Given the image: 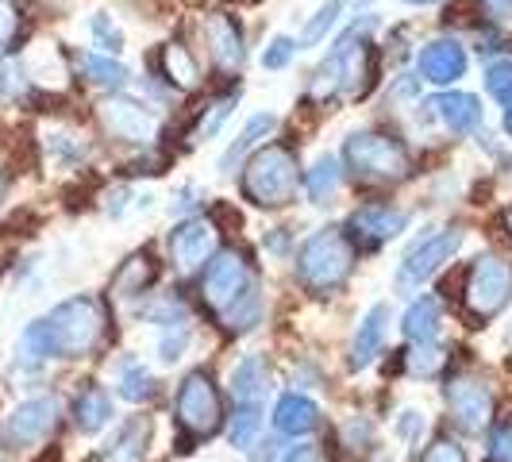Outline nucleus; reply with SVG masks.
Wrapping results in <instances>:
<instances>
[{
	"instance_id": "1",
	"label": "nucleus",
	"mask_w": 512,
	"mask_h": 462,
	"mask_svg": "<svg viewBox=\"0 0 512 462\" xmlns=\"http://www.w3.org/2000/svg\"><path fill=\"white\" fill-rule=\"evenodd\" d=\"M104 312L93 297H70L51 308L43 320L27 324L20 335V355L31 362L43 359H85L101 347Z\"/></svg>"
},
{
	"instance_id": "2",
	"label": "nucleus",
	"mask_w": 512,
	"mask_h": 462,
	"mask_svg": "<svg viewBox=\"0 0 512 462\" xmlns=\"http://www.w3.org/2000/svg\"><path fill=\"white\" fill-rule=\"evenodd\" d=\"M201 293H205V305L224 320L228 332H251L258 324V312H262L258 285L247 258L239 251H220L208 262Z\"/></svg>"
},
{
	"instance_id": "3",
	"label": "nucleus",
	"mask_w": 512,
	"mask_h": 462,
	"mask_svg": "<svg viewBox=\"0 0 512 462\" xmlns=\"http://www.w3.org/2000/svg\"><path fill=\"white\" fill-rule=\"evenodd\" d=\"M355 235L347 228H320L316 235H308L297 251V278L305 285L308 293L316 297H328L339 285L351 278L355 270Z\"/></svg>"
},
{
	"instance_id": "4",
	"label": "nucleus",
	"mask_w": 512,
	"mask_h": 462,
	"mask_svg": "<svg viewBox=\"0 0 512 462\" xmlns=\"http://www.w3.org/2000/svg\"><path fill=\"white\" fill-rule=\"evenodd\" d=\"M351 174L366 185H397L412 174L409 147L385 131H355L343 147Z\"/></svg>"
},
{
	"instance_id": "5",
	"label": "nucleus",
	"mask_w": 512,
	"mask_h": 462,
	"mask_svg": "<svg viewBox=\"0 0 512 462\" xmlns=\"http://www.w3.org/2000/svg\"><path fill=\"white\" fill-rule=\"evenodd\" d=\"M297 154L270 143L247 162L243 170V197L255 208H285L297 193Z\"/></svg>"
},
{
	"instance_id": "6",
	"label": "nucleus",
	"mask_w": 512,
	"mask_h": 462,
	"mask_svg": "<svg viewBox=\"0 0 512 462\" xmlns=\"http://www.w3.org/2000/svg\"><path fill=\"white\" fill-rule=\"evenodd\" d=\"M174 416H178V424L193 439H208L220 432V424H224V405H220V393H216V385H212V378H208L205 370L185 374V382L178 385Z\"/></svg>"
},
{
	"instance_id": "7",
	"label": "nucleus",
	"mask_w": 512,
	"mask_h": 462,
	"mask_svg": "<svg viewBox=\"0 0 512 462\" xmlns=\"http://www.w3.org/2000/svg\"><path fill=\"white\" fill-rule=\"evenodd\" d=\"M462 301H466V312H470L478 324H482V320H493V316L512 301V266L509 262H501L497 255L478 258V262L470 266V278H466Z\"/></svg>"
},
{
	"instance_id": "8",
	"label": "nucleus",
	"mask_w": 512,
	"mask_h": 462,
	"mask_svg": "<svg viewBox=\"0 0 512 462\" xmlns=\"http://www.w3.org/2000/svg\"><path fill=\"white\" fill-rule=\"evenodd\" d=\"M97 116H101V128L108 131L112 139L135 143V147L154 143V135L162 128V120H158V112H154L151 104L135 101V97H124V93L104 97L101 108H97Z\"/></svg>"
},
{
	"instance_id": "9",
	"label": "nucleus",
	"mask_w": 512,
	"mask_h": 462,
	"mask_svg": "<svg viewBox=\"0 0 512 462\" xmlns=\"http://www.w3.org/2000/svg\"><path fill=\"white\" fill-rule=\"evenodd\" d=\"M459 247H462V231H455V228L439 231L432 239L416 243L409 255H405V262H401V270H397V285H401V289H412V285L428 282L443 262L455 258Z\"/></svg>"
},
{
	"instance_id": "10",
	"label": "nucleus",
	"mask_w": 512,
	"mask_h": 462,
	"mask_svg": "<svg viewBox=\"0 0 512 462\" xmlns=\"http://www.w3.org/2000/svg\"><path fill=\"white\" fill-rule=\"evenodd\" d=\"M201 35H205L208 58L224 70V74H239L243 62H247V47H243V27L231 12H212L201 24Z\"/></svg>"
},
{
	"instance_id": "11",
	"label": "nucleus",
	"mask_w": 512,
	"mask_h": 462,
	"mask_svg": "<svg viewBox=\"0 0 512 462\" xmlns=\"http://www.w3.org/2000/svg\"><path fill=\"white\" fill-rule=\"evenodd\" d=\"M443 397H447V409L455 412V420L466 432H482L489 416H493V389L478 378H451Z\"/></svg>"
},
{
	"instance_id": "12",
	"label": "nucleus",
	"mask_w": 512,
	"mask_h": 462,
	"mask_svg": "<svg viewBox=\"0 0 512 462\" xmlns=\"http://www.w3.org/2000/svg\"><path fill=\"white\" fill-rule=\"evenodd\" d=\"M58 424V405L54 397H31L24 405L8 412V424H4V436L12 447H31L39 439L51 436V428Z\"/></svg>"
},
{
	"instance_id": "13",
	"label": "nucleus",
	"mask_w": 512,
	"mask_h": 462,
	"mask_svg": "<svg viewBox=\"0 0 512 462\" xmlns=\"http://www.w3.org/2000/svg\"><path fill=\"white\" fill-rule=\"evenodd\" d=\"M466 62L470 58L459 39H432L416 54V74L432 85H455L459 77H466Z\"/></svg>"
},
{
	"instance_id": "14",
	"label": "nucleus",
	"mask_w": 512,
	"mask_h": 462,
	"mask_svg": "<svg viewBox=\"0 0 512 462\" xmlns=\"http://www.w3.org/2000/svg\"><path fill=\"white\" fill-rule=\"evenodd\" d=\"M212 243H216L212 220H205V216H189V220L174 224V231H170V258H174L178 270L189 274V270H197V266L212 255Z\"/></svg>"
},
{
	"instance_id": "15",
	"label": "nucleus",
	"mask_w": 512,
	"mask_h": 462,
	"mask_svg": "<svg viewBox=\"0 0 512 462\" xmlns=\"http://www.w3.org/2000/svg\"><path fill=\"white\" fill-rule=\"evenodd\" d=\"M385 324H389V305L366 308V316H362L359 328H355V339H351V370H366L370 362L382 355Z\"/></svg>"
},
{
	"instance_id": "16",
	"label": "nucleus",
	"mask_w": 512,
	"mask_h": 462,
	"mask_svg": "<svg viewBox=\"0 0 512 462\" xmlns=\"http://www.w3.org/2000/svg\"><path fill=\"white\" fill-rule=\"evenodd\" d=\"M147 447H151V420L147 416H131L104 443V462H143Z\"/></svg>"
},
{
	"instance_id": "17",
	"label": "nucleus",
	"mask_w": 512,
	"mask_h": 462,
	"mask_svg": "<svg viewBox=\"0 0 512 462\" xmlns=\"http://www.w3.org/2000/svg\"><path fill=\"white\" fill-rule=\"evenodd\" d=\"M351 228H355V235L370 239V243H385V239H397L401 231L409 228V212L389 205H366L351 216Z\"/></svg>"
},
{
	"instance_id": "18",
	"label": "nucleus",
	"mask_w": 512,
	"mask_h": 462,
	"mask_svg": "<svg viewBox=\"0 0 512 462\" xmlns=\"http://www.w3.org/2000/svg\"><path fill=\"white\" fill-rule=\"evenodd\" d=\"M436 116L443 120V128L455 131V135H470V131L482 128V101L474 97V93H439L436 101Z\"/></svg>"
},
{
	"instance_id": "19",
	"label": "nucleus",
	"mask_w": 512,
	"mask_h": 462,
	"mask_svg": "<svg viewBox=\"0 0 512 462\" xmlns=\"http://www.w3.org/2000/svg\"><path fill=\"white\" fill-rule=\"evenodd\" d=\"M316 424H320V405L305 393H285L278 401V409H274V428L282 436H308Z\"/></svg>"
},
{
	"instance_id": "20",
	"label": "nucleus",
	"mask_w": 512,
	"mask_h": 462,
	"mask_svg": "<svg viewBox=\"0 0 512 462\" xmlns=\"http://www.w3.org/2000/svg\"><path fill=\"white\" fill-rule=\"evenodd\" d=\"M266 389H270V370H266L262 355H247L231 370V397H235V405H262Z\"/></svg>"
},
{
	"instance_id": "21",
	"label": "nucleus",
	"mask_w": 512,
	"mask_h": 462,
	"mask_svg": "<svg viewBox=\"0 0 512 462\" xmlns=\"http://www.w3.org/2000/svg\"><path fill=\"white\" fill-rule=\"evenodd\" d=\"M112 420V397L104 393L101 385H81L74 397V424L81 436H97L104 424Z\"/></svg>"
},
{
	"instance_id": "22",
	"label": "nucleus",
	"mask_w": 512,
	"mask_h": 462,
	"mask_svg": "<svg viewBox=\"0 0 512 462\" xmlns=\"http://www.w3.org/2000/svg\"><path fill=\"white\" fill-rule=\"evenodd\" d=\"M274 128H278V116H274V112H258V116H251V120L243 124V131L235 135V143L224 151V158H220V174H235V166L255 151L258 143H262Z\"/></svg>"
},
{
	"instance_id": "23",
	"label": "nucleus",
	"mask_w": 512,
	"mask_h": 462,
	"mask_svg": "<svg viewBox=\"0 0 512 462\" xmlns=\"http://www.w3.org/2000/svg\"><path fill=\"white\" fill-rule=\"evenodd\" d=\"M162 74L166 81L181 89V93H193L201 85V70H197V58L189 54L185 43H166L162 47Z\"/></svg>"
},
{
	"instance_id": "24",
	"label": "nucleus",
	"mask_w": 512,
	"mask_h": 462,
	"mask_svg": "<svg viewBox=\"0 0 512 462\" xmlns=\"http://www.w3.org/2000/svg\"><path fill=\"white\" fill-rule=\"evenodd\" d=\"M77 66H81V74L89 77L97 89H108V93H120L131 77L128 66L116 62L112 54H77Z\"/></svg>"
},
{
	"instance_id": "25",
	"label": "nucleus",
	"mask_w": 512,
	"mask_h": 462,
	"mask_svg": "<svg viewBox=\"0 0 512 462\" xmlns=\"http://www.w3.org/2000/svg\"><path fill=\"white\" fill-rule=\"evenodd\" d=\"M301 181H305V193L312 205H328L335 197V189H339V181H343V170H339V162H335L332 154H320L305 170Z\"/></svg>"
},
{
	"instance_id": "26",
	"label": "nucleus",
	"mask_w": 512,
	"mask_h": 462,
	"mask_svg": "<svg viewBox=\"0 0 512 462\" xmlns=\"http://www.w3.org/2000/svg\"><path fill=\"white\" fill-rule=\"evenodd\" d=\"M401 332L412 343H424V339H436L439 332V301L436 297H416L409 308H405V320H401Z\"/></svg>"
},
{
	"instance_id": "27",
	"label": "nucleus",
	"mask_w": 512,
	"mask_h": 462,
	"mask_svg": "<svg viewBox=\"0 0 512 462\" xmlns=\"http://www.w3.org/2000/svg\"><path fill=\"white\" fill-rule=\"evenodd\" d=\"M116 393H120L124 401H147V397H154L151 370L139 359H124L116 366Z\"/></svg>"
},
{
	"instance_id": "28",
	"label": "nucleus",
	"mask_w": 512,
	"mask_h": 462,
	"mask_svg": "<svg viewBox=\"0 0 512 462\" xmlns=\"http://www.w3.org/2000/svg\"><path fill=\"white\" fill-rule=\"evenodd\" d=\"M154 278H158V270H154L151 255H131L128 262L120 266V274H116L112 289H116V297H139Z\"/></svg>"
},
{
	"instance_id": "29",
	"label": "nucleus",
	"mask_w": 512,
	"mask_h": 462,
	"mask_svg": "<svg viewBox=\"0 0 512 462\" xmlns=\"http://www.w3.org/2000/svg\"><path fill=\"white\" fill-rule=\"evenodd\" d=\"M351 4H362V0H324V4L316 8V16L305 24V31H301V43H297V47H316L320 39H328V31L339 24V16H343Z\"/></svg>"
},
{
	"instance_id": "30",
	"label": "nucleus",
	"mask_w": 512,
	"mask_h": 462,
	"mask_svg": "<svg viewBox=\"0 0 512 462\" xmlns=\"http://www.w3.org/2000/svg\"><path fill=\"white\" fill-rule=\"evenodd\" d=\"M405 366L416 378H436L447 366V351L439 347L436 339H424V343H412V351L405 355Z\"/></svg>"
},
{
	"instance_id": "31",
	"label": "nucleus",
	"mask_w": 512,
	"mask_h": 462,
	"mask_svg": "<svg viewBox=\"0 0 512 462\" xmlns=\"http://www.w3.org/2000/svg\"><path fill=\"white\" fill-rule=\"evenodd\" d=\"M258 428H262V405H235V416H231V428H228L231 447L251 451Z\"/></svg>"
},
{
	"instance_id": "32",
	"label": "nucleus",
	"mask_w": 512,
	"mask_h": 462,
	"mask_svg": "<svg viewBox=\"0 0 512 462\" xmlns=\"http://www.w3.org/2000/svg\"><path fill=\"white\" fill-rule=\"evenodd\" d=\"M89 35H93V43H97L104 54L124 51V27L116 24L108 12H93V16H89Z\"/></svg>"
},
{
	"instance_id": "33",
	"label": "nucleus",
	"mask_w": 512,
	"mask_h": 462,
	"mask_svg": "<svg viewBox=\"0 0 512 462\" xmlns=\"http://www.w3.org/2000/svg\"><path fill=\"white\" fill-rule=\"evenodd\" d=\"M24 35V12L16 0H0V54H8Z\"/></svg>"
},
{
	"instance_id": "34",
	"label": "nucleus",
	"mask_w": 512,
	"mask_h": 462,
	"mask_svg": "<svg viewBox=\"0 0 512 462\" xmlns=\"http://www.w3.org/2000/svg\"><path fill=\"white\" fill-rule=\"evenodd\" d=\"M486 89L489 97H497L501 104H512V58H501L486 70Z\"/></svg>"
},
{
	"instance_id": "35",
	"label": "nucleus",
	"mask_w": 512,
	"mask_h": 462,
	"mask_svg": "<svg viewBox=\"0 0 512 462\" xmlns=\"http://www.w3.org/2000/svg\"><path fill=\"white\" fill-rule=\"evenodd\" d=\"M293 54H297V39L274 35V39L266 43V51H262V70H285V66L293 62Z\"/></svg>"
},
{
	"instance_id": "36",
	"label": "nucleus",
	"mask_w": 512,
	"mask_h": 462,
	"mask_svg": "<svg viewBox=\"0 0 512 462\" xmlns=\"http://www.w3.org/2000/svg\"><path fill=\"white\" fill-rule=\"evenodd\" d=\"M231 108H235V97H220V101L212 104L205 116H201V124L193 128V139H212L216 131L224 128V120L231 116Z\"/></svg>"
},
{
	"instance_id": "37",
	"label": "nucleus",
	"mask_w": 512,
	"mask_h": 462,
	"mask_svg": "<svg viewBox=\"0 0 512 462\" xmlns=\"http://www.w3.org/2000/svg\"><path fill=\"white\" fill-rule=\"evenodd\" d=\"M185 343H189V328H185V320H181V324H166V335H162V343H158V359L178 362L181 351H185Z\"/></svg>"
},
{
	"instance_id": "38",
	"label": "nucleus",
	"mask_w": 512,
	"mask_h": 462,
	"mask_svg": "<svg viewBox=\"0 0 512 462\" xmlns=\"http://www.w3.org/2000/svg\"><path fill=\"white\" fill-rule=\"evenodd\" d=\"M428 432V420H424V412L416 409H405L401 416H397V436L405 439L409 447H420V436Z\"/></svg>"
},
{
	"instance_id": "39",
	"label": "nucleus",
	"mask_w": 512,
	"mask_h": 462,
	"mask_svg": "<svg viewBox=\"0 0 512 462\" xmlns=\"http://www.w3.org/2000/svg\"><path fill=\"white\" fill-rule=\"evenodd\" d=\"M420 462H466V451H462L455 439H436V443L424 451Z\"/></svg>"
},
{
	"instance_id": "40",
	"label": "nucleus",
	"mask_w": 512,
	"mask_h": 462,
	"mask_svg": "<svg viewBox=\"0 0 512 462\" xmlns=\"http://www.w3.org/2000/svg\"><path fill=\"white\" fill-rule=\"evenodd\" d=\"M489 459H493V462H512V424L493 428V436H489Z\"/></svg>"
},
{
	"instance_id": "41",
	"label": "nucleus",
	"mask_w": 512,
	"mask_h": 462,
	"mask_svg": "<svg viewBox=\"0 0 512 462\" xmlns=\"http://www.w3.org/2000/svg\"><path fill=\"white\" fill-rule=\"evenodd\" d=\"M278 462H320V451L316 443H289L278 451Z\"/></svg>"
},
{
	"instance_id": "42",
	"label": "nucleus",
	"mask_w": 512,
	"mask_h": 462,
	"mask_svg": "<svg viewBox=\"0 0 512 462\" xmlns=\"http://www.w3.org/2000/svg\"><path fill=\"white\" fill-rule=\"evenodd\" d=\"M124 197H128V189L108 193V212H112V216H120V212H124Z\"/></svg>"
},
{
	"instance_id": "43",
	"label": "nucleus",
	"mask_w": 512,
	"mask_h": 462,
	"mask_svg": "<svg viewBox=\"0 0 512 462\" xmlns=\"http://www.w3.org/2000/svg\"><path fill=\"white\" fill-rule=\"evenodd\" d=\"M501 224H505V231H509V239H512V208H505V212H501Z\"/></svg>"
},
{
	"instance_id": "44",
	"label": "nucleus",
	"mask_w": 512,
	"mask_h": 462,
	"mask_svg": "<svg viewBox=\"0 0 512 462\" xmlns=\"http://www.w3.org/2000/svg\"><path fill=\"white\" fill-rule=\"evenodd\" d=\"M501 124H505V131L512 135V104H505V120H501Z\"/></svg>"
},
{
	"instance_id": "45",
	"label": "nucleus",
	"mask_w": 512,
	"mask_h": 462,
	"mask_svg": "<svg viewBox=\"0 0 512 462\" xmlns=\"http://www.w3.org/2000/svg\"><path fill=\"white\" fill-rule=\"evenodd\" d=\"M405 4H416V8H420V4H436V0H405Z\"/></svg>"
},
{
	"instance_id": "46",
	"label": "nucleus",
	"mask_w": 512,
	"mask_h": 462,
	"mask_svg": "<svg viewBox=\"0 0 512 462\" xmlns=\"http://www.w3.org/2000/svg\"><path fill=\"white\" fill-rule=\"evenodd\" d=\"M0 201H4V174H0Z\"/></svg>"
},
{
	"instance_id": "47",
	"label": "nucleus",
	"mask_w": 512,
	"mask_h": 462,
	"mask_svg": "<svg viewBox=\"0 0 512 462\" xmlns=\"http://www.w3.org/2000/svg\"><path fill=\"white\" fill-rule=\"evenodd\" d=\"M378 462H393V459H389V455H378Z\"/></svg>"
}]
</instances>
